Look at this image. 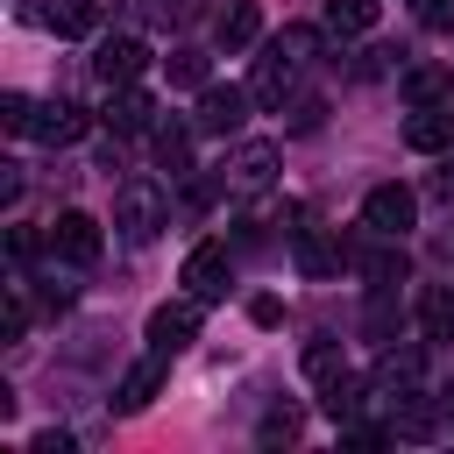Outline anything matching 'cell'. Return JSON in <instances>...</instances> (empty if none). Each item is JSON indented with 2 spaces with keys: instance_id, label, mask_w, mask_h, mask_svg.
<instances>
[{
  "instance_id": "cell-1",
  "label": "cell",
  "mask_w": 454,
  "mask_h": 454,
  "mask_svg": "<svg viewBox=\"0 0 454 454\" xmlns=\"http://www.w3.org/2000/svg\"><path fill=\"white\" fill-rule=\"evenodd\" d=\"M163 220H170V192H163L156 177H121V184H114V227H121L128 241H156Z\"/></svg>"
},
{
  "instance_id": "cell-2",
  "label": "cell",
  "mask_w": 454,
  "mask_h": 454,
  "mask_svg": "<svg viewBox=\"0 0 454 454\" xmlns=\"http://www.w3.org/2000/svg\"><path fill=\"white\" fill-rule=\"evenodd\" d=\"M411 220H419V192H411V184H369V199H362V227H369V234L397 241Z\"/></svg>"
},
{
  "instance_id": "cell-3",
  "label": "cell",
  "mask_w": 454,
  "mask_h": 454,
  "mask_svg": "<svg viewBox=\"0 0 454 454\" xmlns=\"http://www.w3.org/2000/svg\"><path fill=\"white\" fill-rule=\"evenodd\" d=\"M50 255H64L71 270L99 262V220H92L85 206H64V213L50 220Z\"/></svg>"
},
{
  "instance_id": "cell-4",
  "label": "cell",
  "mask_w": 454,
  "mask_h": 454,
  "mask_svg": "<svg viewBox=\"0 0 454 454\" xmlns=\"http://www.w3.org/2000/svg\"><path fill=\"white\" fill-rule=\"evenodd\" d=\"M248 99H255V92H241V85H199L192 128H199V135H234V128L248 121Z\"/></svg>"
},
{
  "instance_id": "cell-5",
  "label": "cell",
  "mask_w": 454,
  "mask_h": 454,
  "mask_svg": "<svg viewBox=\"0 0 454 454\" xmlns=\"http://www.w3.org/2000/svg\"><path fill=\"white\" fill-rule=\"evenodd\" d=\"M199 312H206V298H170V305H156L149 312V348H163V355H177L184 340H199Z\"/></svg>"
},
{
  "instance_id": "cell-6",
  "label": "cell",
  "mask_w": 454,
  "mask_h": 454,
  "mask_svg": "<svg viewBox=\"0 0 454 454\" xmlns=\"http://www.w3.org/2000/svg\"><path fill=\"white\" fill-rule=\"evenodd\" d=\"M227 284H234V262H227V248H220V241H199V248L184 255V291L213 305V298H227Z\"/></svg>"
},
{
  "instance_id": "cell-7",
  "label": "cell",
  "mask_w": 454,
  "mask_h": 454,
  "mask_svg": "<svg viewBox=\"0 0 454 454\" xmlns=\"http://www.w3.org/2000/svg\"><path fill=\"white\" fill-rule=\"evenodd\" d=\"M270 177H277V142H241L220 163V184H234V192H262Z\"/></svg>"
},
{
  "instance_id": "cell-8",
  "label": "cell",
  "mask_w": 454,
  "mask_h": 454,
  "mask_svg": "<svg viewBox=\"0 0 454 454\" xmlns=\"http://www.w3.org/2000/svg\"><path fill=\"white\" fill-rule=\"evenodd\" d=\"M142 64H149V43H142V35H106L99 57H92V71H99L106 85H135Z\"/></svg>"
},
{
  "instance_id": "cell-9",
  "label": "cell",
  "mask_w": 454,
  "mask_h": 454,
  "mask_svg": "<svg viewBox=\"0 0 454 454\" xmlns=\"http://www.w3.org/2000/svg\"><path fill=\"white\" fill-rule=\"evenodd\" d=\"M291 78H298V57H291L284 43H270V50L255 57V78H248V92H255L262 106H284V92H291Z\"/></svg>"
},
{
  "instance_id": "cell-10",
  "label": "cell",
  "mask_w": 454,
  "mask_h": 454,
  "mask_svg": "<svg viewBox=\"0 0 454 454\" xmlns=\"http://www.w3.org/2000/svg\"><path fill=\"white\" fill-rule=\"evenodd\" d=\"M92 121H85V106H71V99H50V106H35V142H50V149H64V142H78Z\"/></svg>"
},
{
  "instance_id": "cell-11",
  "label": "cell",
  "mask_w": 454,
  "mask_h": 454,
  "mask_svg": "<svg viewBox=\"0 0 454 454\" xmlns=\"http://www.w3.org/2000/svg\"><path fill=\"white\" fill-rule=\"evenodd\" d=\"M163 362H170V355H163V348H149V355H142V362L121 376V397H114V411H142V404L163 390Z\"/></svg>"
},
{
  "instance_id": "cell-12",
  "label": "cell",
  "mask_w": 454,
  "mask_h": 454,
  "mask_svg": "<svg viewBox=\"0 0 454 454\" xmlns=\"http://www.w3.org/2000/svg\"><path fill=\"white\" fill-rule=\"evenodd\" d=\"M404 149H419V156L454 149V114H447V106H411V121H404Z\"/></svg>"
},
{
  "instance_id": "cell-13",
  "label": "cell",
  "mask_w": 454,
  "mask_h": 454,
  "mask_svg": "<svg viewBox=\"0 0 454 454\" xmlns=\"http://www.w3.org/2000/svg\"><path fill=\"white\" fill-rule=\"evenodd\" d=\"M213 35H220V50H248V43L262 35V7H255V0H227L220 21H213Z\"/></svg>"
},
{
  "instance_id": "cell-14",
  "label": "cell",
  "mask_w": 454,
  "mask_h": 454,
  "mask_svg": "<svg viewBox=\"0 0 454 454\" xmlns=\"http://www.w3.org/2000/svg\"><path fill=\"white\" fill-rule=\"evenodd\" d=\"M35 21L57 28V35H92V28H99V0H43Z\"/></svg>"
},
{
  "instance_id": "cell-15",
  "label": "cell",
  "mask_w": 454,
  "mask_h": 454,
  "mask_svg": "<svg viewBox=\"0 0 454 454\" xmlns=\"http://www.w3.org/2000/svg\"><path fill=\"white\" fill-rule=\"evenodd\" d=\"M397 92H404L411 106H440V99L454 92V78H447V64H411V71L397 78Z\"/></svg>"
},
{
  "instance_id": "cell-16",
  "label": "cell",
  "mask_w": 454,
  "mask_h": 454,
  "mask_svg": "<svg viewBox=\"0 0 454 454\" xmlns=\"http://www.w3.org/2000/svg\"><path fill=\"white\" fill-rule=\"evenodd\" d=\"M419 326H426V340H454V284L419 291Z\"/></svg>"
},
{
  "instance_id": "cell-17",
  "label": "cell",
  "mask_w": 454,
  "mask_h": 454,
  "mask_svg": "<svg viewBox=\"0 0 454 454\" xmlns=\"http://www.w3.org/2000/svg\"><path fill=\"white\" fill-rule=\"evenodd\" d=\"M369 383H376V390H397V397H404V390L419 383V348H383V355H376V376H369Z\"/></svg>"
},
{
  "instance_id": "cell-18",
  "label": "cell",
  "mask_w": 454,
  "mask_h": 454,
  "mask_svg": "<svg viewBox=\"0 0 454 454\" xmlns=\"http://www.w3.org/2000/svg\"><path fill=\"white\" fill-rule=\"evenodd\" d=\"M291 248H298V270H305V277H333V270H340V248H333L319 227H298Z\"/></svg>"
},
{
  "instance_id": "cell-19",
  "label": "cell",
  "mask_w": 454,
  "mask_h": 454,
  "mask_svg": "<svg viewBox=\"0 0 454 454\" xmlns=\"http://www.w3.org/2000/svg\"><path fill=\"white\" fill-rule=\"evenodd\" d=\"M383 14V0H326V28L333 35H369Z\"/></svg>"
},
{
  "instance_id": "cell-20",
  "label": "cell",
  "mask_w": 454,
  "mask_h": 454,
  "mask_svg": "<svg viewBox=\"0 0 454 454\" xmlns=\"http://www.w3.org/2000/svg\"><path fill=\"white\" fill-rule=\"evenodd\" d=\"M355 270H362L376 291H397V284H404V248H362Z\"/></svg>"
},
{
  "instance_id": "cell-21",
  "label": "cell",
  "mask_w": 454,
  "mask_h": 454,
  "mask_svg": "<svg viewBox=\"0 0 454 454\" xmlns=\"http://www.w3.org/2000/svg\"><path fill=\"white\" fill-rule=\"evenodd\" d=\"M149 92H135V85H121V99L106 106V128H121V135H135V128H149Z\"/></svg>"
},
{
  "instance_id": "cell-22",
  "label": "cell",
  "mask_w": 454,
  "mask_h": 454,
  "mask_svg": "<svg viewBox=\"0 0 454 454\" xmlns=\"http://www.w3.org/2000/svg\"><path fill=\"white\" fill-rule=\"evenodd\" d=\"M298 433H305V411H298V404H270V411H262V426H255V440H262V447L298 440Z\"/></svg>"
},
{
  "instance_id": "cell-23",
  "label": "cell",
  "mask_w": 454,
  "mask_h": 454,
  "mask_svg": "<svg viewBox=\"0 0 454 454\" xmlns=\"http://www.w3.org/2000/svg\"><path fill=\"white\" fill-rule=\"evenodd\" d=\"M156 163H163L170 177H184V170H192V135H184V128H156Z\"/></svg>"
},
{
  "instance_id": "cell-24",
  "label": "cell",
  "mask_w": 454,
  "mask_h": 454,
  "mask_svg": "<svg viewBox=\"0 0 454 454\" xmlns=\"http://www.w3.org/2000/svg\"><path fill=\"white\" fill-rule=\"evenodd\" d=\"M305 376H312L319 390H326L333 376H348V362H340V348H333V340H312V348H305Z\"/></svg>"
},
{
  "instance_id": "cell-25",
  "label": "cell",
  "mask_w": 454,
  "mask_h": 454,
  "mask_svg": "<svg viewBox=\"0 0 454 454\" xmlns=\"http://www.w3.org/2000/svg\"><path fill=\"white\" fill-rule=\"evenodd\" d=\"M355 411H362V383H355V376H333V383H326V419L348 426Z\"/></svg>"
},
{
  "instance_id": "cell-26",
  "label": "cell",
  "mask_w": 454,
  "mask_h": 454,
  "mask_svg": "<svg viewBox=\"0 0 454 454\" xmlns=\"http://www.w3.org/2000/svg\"><path fill=\"white\" fill-rule=\"evenodd\" d=\"M277 43H284V50H291V57L305 64V57L319 50V28H312V21H284V28H277Z\"/></svg>"
},
{
  "instance_id": "cell-27",
  "label": "cell",
  "mask_w": 454,
  "mask_h": 454,
  "mask_svg": "<svg viewBox=\"0 0 454 454\" xmlns=\"http://www.w3.org/2000/svg\"><path fill=\"white\" fill-rule=\"evenodd\" d=\"M170 85H206V50H170Z\"/></svg>"
},
{
  "instance_id": "cell-28",
  "label": "cell",
  "mask_w": 454,
  "mask_h": 454,
  "mask_svg": "<svg viewBox=\"0 0 454 454\" xmlns=\"http://www.w3.org/2000/svg\"><path fill=\"white\" fill-rule=\"evenodd\" d=\"M411 14H419V28H433V35L454 28V0H411Z\"/></svg>"
},
{
  "instance_id": "cell-29",
  "label": "cell",
  "mask_w": 454,
  "mask_h": 454,
  "mask_svg": "<svg viewBox=\"0 0 454 454\" xmlns=\"http://www.w3.org/2000/svg\"><path fill=\"white\" fill-rule=\"evenodd\" d=\"M0 121H7L14 135H28V128H35V106H28V92H7V99H0Z\"/></svg>"
},
{
  "instance_id": "cell-30",
  "label": "cell",
  "mask_w": 454,
  "mask_h": 454,
  "mask_svg": "<svg viewBox=\"0 0 454 454\" xmlns=\"http://www.w3.org/2000/svg\"><path fill=\"white\" fill-rule=\"evenodd\" d=\"M28 447H35V454H78V440H71V433H57V426H50V433H35Z\"/></svg>"
},
{
  "instance_id": "cell-31",
  "label": "cell",
  "mask_w": 454,
  "mask_h": 454,
  "mask_svg": "<svg viewBox=\"0 0 454 454\" xmlns=\"http://www.w3.org/2000/svg\"><path fill=\"white\" fill-rule=\"evenodd\" d=\"M248 319H255V326H277V319H284V305H277V298H255V305H248Z\"/></svg>"
},
{
  "instance_id": "cell-32",
  "label": "cell",
  "mask_w": 454,
  "mask_h": 454,
  "mask_svg": "<svg viewBox=\"0 0 454 454\" xmlns=\"http://www.w3.org/2000/svg\"><path fill=\"white\" fill-rule=\"evenodd\" d=\"M433 192H440V199H454V156L440 163V177H433Z\"/></svg>"
},
{
  "instance_id": "cell-33",
  "label": "cell",
  "mask_w": 454,
  "mask_h": 454,
  "mask_svg": "<svg viewBox=\"0 0 454 454\" xmlns=\"http://www.w3.org/2000/svg\"><path fill=\"white\" fill-rule=\"evenodd\" d=\"M440 411H447V426H454V383H447V390H440Z\"/></svg>"
}]
</instances>
